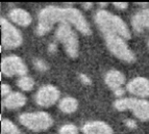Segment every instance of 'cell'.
Segmentation results:
<instances>
[{"label":"cell","mask_w":149,"mask_h":134,"mask_svg":"<svg viewBox=\"0 0 149 134\" xmlns=\"http://www.w3.org/2000/svg\"><path fill=\"white\" fill-rule=\"evenodd\" d=\"M60 134H78V128L73 124H66L60 128Z\"/></svg>","instance_id":"d6986e66"},{"label":"cell","mask_w":149,"mask_h":134,"mask_svg":"<svg viewBox=\"0 0 149 134\" xmlns=\"http://www.w3.org/2000/svg\"><path fill=\"white\" fill-rule=\"evenodd\" d=\"M55 37L63 44L68 56L71 58H76L78 56L79 43L76 33L69 23H62L58 25L55 31Z\"/></svg>","instance_id":"277c9868"},{"label":"cell","mask_w":149,"mask_h":134,"mask_svg":"<svg viewBox=\"0 0 149 134\" xmlns=\"http://www.w3.org/2000/svg\"><path fill=\"white\" fill-rule=\"evenodd\" d=\"M82 6H84V8L85 10H90V8H92V6H93V3H91V2H86V3H82Z\"/></svg>","instance_id":"4316f807"},{"label":"cell","mask_w":149,"mask_h":134,"mask_svg":"<svg viewBox=\"0 0 149 134\" xmlns=\"http://www.w3.org/2000/svg\"><path fill=\"white\" fill-rule=\"evenodd\" d=\"M104 82L114 92L116 89L121 88L122 85L125 83V76L118 70H109L104 76Z\"/></svg>","instance_id":"4fadbf2b"},{"label":"cell","mask_w":149,"mask_h":134,"mask_svg":"<svg viewBox=\"0 0 149 134\" xmlns=\"http://www.w3.org/2000/svg\"><path fill=\"white\" fill-rule=\"evenodd\" d=\"M114 107L119 111L132 110L134 115L142 122L149 119V101L137 98H121L114 102Z\"/></svg>","instance_id":"3957f363"},{"label":"cell","mask_w":149,"mask_h":134,"mask_svg":"<svg viewBox=\"0 0 149 134\" xmlns=\"http://www.w3.org/2000/svg\"><path fill=\"white\" fill-rule=\"evenodd\" d=\"M33 66H35L36 69H37L38 71H40V72H46L48 70L47 64L42 59H35L33 60Z\"/></svg>","instance_id":"ffe728a7"},{"label":"cell","mask_w":149,"mask_h":134,"mask_svg":"<svg viewBox=\"0 0 149 134\" xmlns=\"http://www.w3.org/2000/svg\"><path fill=\"white\" fill-rule=\"evenodd\" d=\"M60 98V90L53 85H44L36 94V102L41 107H50Z\"/></svg>","instance_id":"9c48e42d"},{"label":"cell","mask_w":149,"mask_h":134,"mask_svg":"<svg viewBox=\"0 0 149 134\" xmlns=\"http://www.w3.org/2000/svg\"><path fill=\"white\" fill-rule=\"evenodd\" d=\"M101 6H107V3H99Z\"/></svg>","instance_id":"83f0119b"},{"label":"cell","mask_w":149,"mask_h":134,"mask_svg":"<svg viewBox=\"0 0 149 134\" xmlns=\"http://www.w3.org/2000/svg\"><path fill=\"white\" fill-rule=\"evenodd\" d=\"M95 23L103 37L119 35L124 40H129L132 35L128 26L121 18L104 10H99L95 15Z\"/></svg>","instance_id":"7a4b0ae2"},{"label":"cell","mask_w":149,"mask_h":134,"mask_svg":"<svg viewBox=\"0 0 149 134\" xmlns=\"http://www.w3.org/2000/svg\"><path fill=\"white\" fill-rule=\"evenodd\" d=\"M1 127H2V132L5 134H22L20 130L18 129V127L10 122V119H2Z\"/></svg>","instance_id":"ac0fdd59"},{"label":"cell","mask_w":149,"mask_h":134,"mask_svg":"<svg viewBox=\"0 0 149 134\" xmlns=\"http://www.w3.org/2000/svg\"><path fill=\"white\" fill-rule=\"evenodd\" d=\"M84 134H114L109 125L101 121H93L86 123L81 128Z\"/></svg>","instance_id":"7c38bea8"},{"label":"cell","mask_w":149,"mask_h":134,"mask_svg":"<svg viewBox=\"0 0 149 134\" xmlns=\"http://www.w3.org/2000/svg\"><path fill=\"white\" fill-rule=\"evenodd\" d=\"M56 49H57V47H56V45L55 44H50L49 46H48V51H49L50 53H54L55 51H56Z\"/></svg>","instance_id":"484cf974"},{"label":"cell","mask_w":149,"mask_h":134,"mask_svg":"<svg viewBox=\"0 0 149 134\" xmlns=\"http://www.w3.org/2000/svg\"><path fill=\"white\" fill-rule=\"evenodd\" d=\"M113 4H114L115 8H118V10H125V8H127V6H128V3H126V2H114Z\"/></svg>","instance_id":"603a6c76"},{"label":"cell","mask_w":149,"mask_h":134,"mask_svg":"<svg viewBox=\"0 0 149 134\" xmlns=\"http://www.w3.org/2000/svg\"><path fill=\"white\" fill-rule=\"evenodd\" d=\"M1 71H2V74L8 77H12V76L22 77L27 73V67L19 56L10 55L2 59Z\"/></svg>","instance_id":"ba28073f"},{"label":"cell","mask_w":149,"mask_h":134,"mask_svg":"<svg viewBox=\"0 0 149 134\" xmlns=\"http://www.w3.org/2000/svg\"><path fill=\"white\" fill-rule=\"evenodd\" d=\"M1 94H2L3 97H8V95L12 94V89H10V86L8 84H2L1 85Z\"/></svg>","instance_id":"44dd1931"},{"label":"cell","mask_w":149,"mask_h":134,"mask_svg":"<svg viewBox=\"0 0 149 134\" xmlns=\"http://www.w3.org/2000/svg\"><path fill=\"white\" fill-rule=\"evenodd\" d=\"M127 92L140 98L149 97V80L145 77L134 78L126 85Z\"/></svg>","instance_id":"30bf717a"},{"label":"cell","mask_w":149,"mask_h":134,"mask_svg":"<svg viewBox=\"0 0 149 134\" xmlns=\"http://www.w3.org/2000/svg\"><path fill=\"white\" fill-rule=\"evenodd\" d=\"M0 24H1V43L2 47L4 49H15L21 46L23 42L22 35L17 28L10 22L5 20L4 18L0 19Z\"/></svg>","instance_id":"52a82bcc"},{"label":"cell","mask_w":149,"mask_h":134,"mask_svg":"<svg viewBox=\"0 0 149 134\" xmlns=\"http://www.w3.org/2000/svg\"><path fill=\"white\" fill-rule=\"evenodd\" d=\"M17 85L20 87L22 90L25 92H29L35 86V81L31 77H28V76H22L18 79L17 81Z\"/></svg>","instance_id":"e0dca14e"},{"label":"cell","mask_w":149,"mask_h":134,"mask_svg":"<svg viewBox=\"0 0 149 134\" xmlns=\"http://www.w3.org/2000/svg\"><path fill=\"white\" fill-rule=\"evenodd\" d=\"M26 103V97L21 93H12L8 97L4 98L3 105L8 109H18L20 107H23Z\"/></svg>","instance_id":"9a60e30c"},{"label":"cell","mask_w":149,"mask_h":134,"mask_svg":"<svg viewBox=\"0 0 149 134\" xmlns=\"http://www.w3.org/2000/svg\"><path fill=\"white\" fill-rule=\"evenodd\" d=\"M125 125H126V127H128L129 129H134V128L137 127V123H136V121L130 119H125Z\"/></svg>","instance_id":"7402d4cb"},{"label":"cell","mask_w":149,"mask_h":134,"mask_svg":"<svg viewBox=\"0 0 149 134\" xmlns=\"http://www.w3.org/2000/svg\"><path fill=\"white\" fill-rule=\"evenodd\" d=\"M79 80L84 83V84H91V79L88 77L87 75L85 74H80L79 75Z\"/></svg>","instance_id":"cb8c5ba5"},{"label":"cell","mask_w":149,"mask_h":134,"mask_svg":"<svg viewBox=\"0 0 149 134\" xmlns=\"http://www.w3.org/2000/svg\"><path fill=\"white\" fill-rule=\"evenodd\" d=\"M124 89H123V87H121V88L119 89H116V90H114V94L116 97H119L120 99H121L122 96H124Z\"/></svg>","instance_id":"d4e9b609"},{"label":"cell","mask_w":149,"mask_h":134,"mask_svg":"<svg viewBox=\"0 0 149 134\" xmlns=\"http://www.w3.org/2000/svg\"><path fill=\"white\" fill-rule=\"evenodd\" d=\"M104 40L109 52L117 58L129 64L136 60V55L128 48L123 37L119 35H109V37H105Z\"/></svg>","instance_id":"8992f818"},{"label":"cell","mask_w":149,"mask_h":134,"mask_svg":"<svg viewBox=\"0 0 149 134\" xmlns=\"http://www.w3.org/2000/svg\"><path fill=\"white\" fill-rule=\"evenodd\" d=\"M132 25L134 31L138 33L149 29V8H143L136 12L132 18Z\"/></svg>","instance_id":"8fae6325"},{"label":"cell","mask_w":149,"mask_h":134,"mask_svg":"<svg viewBox=\"0 0 149 134\" xmlns=\"http://www.w3.org/2000/svg\"><path fill=\"white\" fill-rule=\"evenodd\" d=\"M8 16H10V19L13 22L16 23L19 26H22V27L28 26L32 21L29 12L27 10H22V8H14L10 12Z\"/></svg>","instance_id":"5bb4252c"},{"label":"cell","mask_w":149,"mask_h":134,"mask_svg":"<svg viewBox=\"0 0 149 134\" xmlns=\"http://www.w3.org/2000/svg\"><path fill=\"white\" fill-rule=\"evenodd\" d=\"M56 23L72 24L80 33L85 35H91L92 30L85 16L77 8H60V6H46L39 12L37 32L38 35H44L52 29Z\"/></svg>","instance_id":"6da1fadb"},{"label":"cell","mask_w":149,"mask_h":134,"mask_svg":"<svg viewBox=\"0 0 149 134\" xmlns=\"http://www.w3.org/2000/svg\"><path fill=\"white\" fill-rule=\"evenodd\" d=\"M58 108L64 113H73L78 108V102L72 97H65L60 101Z\"/></svg>","instance_id":"2e32d148"},{"label":"cell","mask_w":149,"mask_h":134,"mask_svg":"<svg viewBox=\"0 0 149 134\" xmlns=\"http://www.w3.org/2000/svg\"><path fill=\"white\" fill-rule=\"evenodd\" d=\"M19 122L27 129L35 132H42L52 126L53 119L47 112H26L19 117Z\"/></svg>","instance_id":"5b68a950"}]
</instances>
